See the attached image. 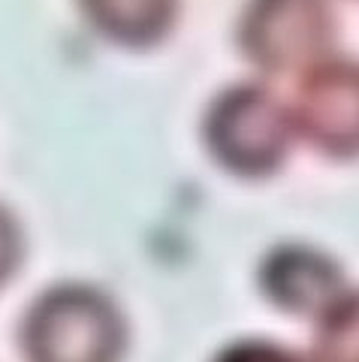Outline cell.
I'll return each mask as SVG.
<instances>
[{
  "label": "cell",
  "mask_w": 359,
  "mask_h": 362,
  "mask_svg": "<svg viewBox=\"0 0 359 362\" xmlns=\"http://www.w3.org/2000/svg\"><path fill=\"white\" fill-rule=\"evenodd\" d=\"M18 347L25 362H121L127 326L100 287L64 281L28 305Z\"/></svg>",
  "instance_id": "6da1fadb"
},
{
  "label": "cell",
  "mask_w": 359,
  "mask_h": 362,
  "mask_svg": "<svg viewBox=\"0 0 359 362\" xmlns=\"http://www.w3.org/2000/svg\"><path fill=\"white\" fill-rule=\"evenodd\" d=\"M293 136L290 106L260 82L223 88L203 118L206 151L235 178H266L278 173Z\"/></svg>",
  "instance_id": "7a4b0ae2"
},
{
  "label": "cell",
  "mask_w": 359,
  "mask_h": 362,
  "mask_svg": "<svg viewBox=\"0 0 359 362\" xmlns=\"http://www.w3.org/2000/svg\"><path fill=\"white\" fill-rule=\"evenodd\" d=\"M235 40L257 70L269 76L305 73L332 54L335 13L329 0H248Z\"/></svg>",
  "instance_id": "3957f363"
},
{
  "label": "cell",
  "mask_w": 359,
  "mask_h": 362,
  "mask_svg": "<svg viewBox=\"0 0 359 362\" xmlns=\"http://www.w3.org/2000/svg\"><path fill=\"white\" fill-rule=\"evenodd\" d=\"M290 118L314 151L335 160L359 157V61L329 54L299 73Z\"/></svg>",
  "instance_id": "277c9868"
},
{
  "label": "cell",
  "mask_w": 359,
  "mask_h": 362,
  "mask_svg": "<svg viewBox=\"0 0 359 362\" xmlns=\"http://www.w3.org/2000/svg\"><path fill=\"white\" fill-rule=\"evenodd\" d=\"M260 290L275 308L305 317H320L347 293L339 263L308 245L272 247L260 263Z\"/></svg>",
  "instance_id": "5b68a950"
},
{
  "label": "cell",
  "mask_w": 359,
  "mask_h": 362,
  "mask_svg": "<svg viewBox=\"0 0 359 362\" xmlns=\"http://www.w3.org/2000/svg\"><path fill=\"white\" fill-rule=\"evenodd\" d=\"M182 0H76L78 13L100 37L124 45L148 49L172 30Z\"/></svg>",
  "instance_id": "8992f818"
},
{
  "label": "cell",
  "mask_w": 359,
  "mask_h": 362,
  "mask_svg": "<svg viewBox=\"0 0 359 362\" xmlns=\"http://www.w3.org/2000/svg\"><path fill=\"white\" fill-rule=\"evenodd\" d=\"M308 362H359V290H347L317 317Z\"/></svg>",
  "instance_id": "52a82bcc"
},
{
  "label": "cell",
  "mask_w": 359,
  "mask_h": 362,
  "mask_svg": "<svg viewBox=\"0 0 359 362\" xmlns=\"http://www.w3.org/2000/svg\"><path fill=\"white\" fill-rule=\"evenodd\" d=\"M211 362H305V359L275 341L248 338V341H235L230 347H223Z\"/></svg>",
  "instance_id": "ba28073f"
},
{
  "label": "cell",
  "mask_w": 359,
  "mask_h": 362,
  "mask_svg": "<svg viewBox=\"0 0 359 362\" xmlns=\"http://www.w3.org/2000/svg\"><path fill=\"white\" fill-rule=\"evenodd\" d=\"M25 254V239H21V226L16 221V214L6 206H0V287L6 281H13L16 269Z\"/></svg>",
  "instance_id": "9c48e42d"
}]
</instances>
